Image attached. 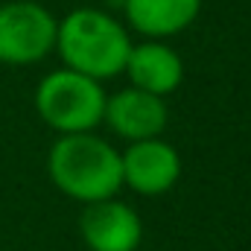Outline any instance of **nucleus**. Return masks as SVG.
<instances>
[{
	"label": "nucleus",
	"instance_id": "obj_1",
	"mask_svg": "<svg viewBox=\"0 0 251 251\" xmlns=\"http://www.w3.org/2000/svg\"><path fill=\"white\" fill-rule=\"evenodd\" d=\"M47 176L64 196L91 204L123 190L120 149L94 131L59 134L47 152Z\"/></svg>",
	"mask_w": 251,
	"mask_h": 251
},
{
	"label": "nucleus",
	"instance_id": "obj_2",
	"mask_svg": "<svg viewBox=\"0 0 251 251\" xmlns=\"http://www.w3.org/2000/svg\"><path fill=\"white\" fill-rule=\"evenodd\" d=\"M56 50L64 67L97 82L120 76L131 50L126 26L102 9L82 6L64 15L56 29Z\"/></svg>",
	"mask_w": 251,
	"mask_h": 251
},
{
	"label": "nucleus",
	"instance_id": "obj_3",
	"mask_svg": "<svg viewBox=\"0 0 251 251\" xmlns=\"http://www.w3.org/2000/svg\"><path fill=\"white\" fill-rule=\"evenodd\" d=\"M105 91L102 82L59 67L47 73L35 88V111L44 123L59 134L94 131L105 114Z\"/></svg>",
	"mask_w": 251,
	"mask_h": 251
},
{
	"label": "nucleus",
	"instance_id": "obj_4",
	"mask_svg": "<svg viewBox=\"0 0 251 251\" xmlns=\"http://www.w3.org/2000/svg\"><path fill=\"white\" fill-rule=\"evenodd\" d=\"M59 21L35 0H12L0 6V64H38L56 50Z\"/></svg>",
	"mask_w": 251,
	"mask_h": 251
},
{
	"label": "nucleus",
	"instance_id": "obj_5",
	"mask_svg": "<svg viewBox=\"0 0 251 251\" xmlns=\"http://www.w3.org/2000/svg\"><path fill=\"white\" fill-rule=\"evenodd\" d=\"M123 187L140 196H164L181 178V155L164 137H146L126 143L120 152Z\"/></svg>",
	"mask_w": 251,
	"mask_h": 251
},
{
	"label": "nucleus",
	"instance_id": "obj_6",
	"mask_svg": "<svg viewBox=\"0 0 251 251\" xmlns=\"http://www.w3.org/2000/svg\"><path fill=\"white\" fill-rule=\"evenodd\" d=\"M79 237L91 251H137L143 243V222L131 204L111 196L85 204Z\"/></svg>",
	"mask_w": 251,
	"mask_h": 251
},
{
	"label": "nucleus",
	"instance_id": "obj_7",
	"mask_svg": "<svg viewBox=\"0 0 251 251\" xmlns=\"http://www.w3.org/2000/svg\"><path fill=\"white\" fill-rule=\"evenodd\" d=\"M102 123L108 126L117 137L126 143L146 140V137H161L170 123V111L164 97H155L140 88H123L111 97H105V114Z\"/></svg>",
	"mask_w": 251,
	"mask_h": 251
},
{
	"label": "nucleus",
	"instance_id": "obj_8",
	"mask_svg": "<svg viewBox=\"0 0 251 251\" xmlns=\"http://www.w3.org/2000/svg\"><path fill=\"white\" fill-rule=\"evenodd\" d=\"M123 73L131 88L149 91L155 97H170L184 82V62L170 44L146 38L143 44H131Z\"/></svg>",
	"mask_w": 251,
	"mask_h": 251
},
{
	"label": "nucleus",
	"instance_id": "obj_9",
	"mask_svg": "<svg viewBox=\"0 0 251 251\" xmlns=\"http://www.w3.org/2000/svg\"><path fill=\"white\" fill-rule=\"evenodd\" d=\"M126 21L146 38L164 41L184 32L201 12V0H123Z\"/></svg>",
	"mask_w": 251,
	"mask_h": 251
}]
</instances>
